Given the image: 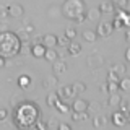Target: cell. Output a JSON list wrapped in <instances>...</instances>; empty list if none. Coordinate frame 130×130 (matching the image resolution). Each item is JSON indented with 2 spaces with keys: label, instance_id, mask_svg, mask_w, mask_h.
Instances as JSON below:
<instances>
[{
  "label": "cell",
  "instance_id": "cell-11",
  "mask_svg": "<svg viewBox=\"0 0 130 130\" xmlns=\"http://www.w3.org/2000/svg\"><path fill=\"white\" fill-rule=\"evenodd\" d=\"M52 68H54V75H62V73L67 72V62L65 60H60V59H57L55 62H52Z\"/></svg>",
  "mask_w": 130,
  "mask_h": 130
},
{
  "label": "cell",
  "instance_id": "cell-44",
  "mask_svg": "<svg viewBox=\"0 0 130 130\" xmlns=\"http://www.w3.org/2000/svg\"><path fill=\"white\" fill-rule=\"evenodd\" d=\"M85 20H86V13H83V15L76 16V18H75V21H76V23H83Z\"/></svg>",
  "mask_w": 130,
  "mask_h": 130
},
{
  "label": "cell",
  "instance_id": "cell-47",
  "mask_svg": "<svg viewBox=\"0 0 130 130\" xmlns=\"http://www.w3.org/2000/svg\"><path fill=\"white\" fill-rule=\"evenodd\" d=\"M125 60H127V62H130V46L127 47V51H125Z\"/></svg>",
  "mask_w": 130,
  "mask_h": 130
},
{
  "label": "cell",
  "instance_id": "cell-46",
  "mask_svg": "<svg viewBox=\"0 0 130 130\" xmlns=\"http://www.w3.org/2000/svg\"><path fill=\"white\" fill-rule=\"evenodd\" d=\"M99 89H101L103 93H109V91H107V83H103V85L99 86Z\"/></svg>",
  "mask_w": 130,
  "mask_h": 130
},
{
  "label": "cell",
  "instance_id": "cell-34",
  "mask_svg": "<svg viewBox=\"0 0 130 130\" xmlns=\"http://www.w3.org/2000/svg\"><path fill=\"white\" fill-rule=\"evenodd\" d=\"M23 101H24V98L18 94V96H13V98H11L10 103H11V106H13V107H16V106H20V104L23 103Z\"/></svg>",
  "mask_w": 130,
  "mask_h": 130
},
{
  "label": "cell",
  "instance_id": "cell-42",
  "mask_svg": "<svg viewBox=\"0 0 130 130\" xmlns=\"http://www.w3.org/2000/svg\"><path fill=\"white\" fill-rule=\"evenodd\" d=\"M24 31H26V32H29V34H31V32H32V31H34V26H32V24H31V23H28V24H24Z\"/></svg>",
  "mask_w": 130,
  "mask_h": 130
},
{
  "label": "cell",
  "instance_id": "cell-50",
  "mask_svg": "<svg viewBox=\"0 0 130 130\" xmlns=\"http://www.w3.org/2000/svg\"><path fill=\"white\" fill-rule=\"evenodd\" d=\"M127 119H128V122H130V111L127 112Z\"/></svg>",
  "mask_w": 130,
  "mask_h": 130
},
{
  "label": "cell",
  "instance_id": "cell-41",
  "mask_svg": "<svg viewBox=\"0 0 130 130\" xmlns=\"http://www.w3.org/2000/svg\"><path fill=\"white\" fill-rule=\"evenodd\" d=\"M7 116H8V111H7L5 107H2V109H0V122L5 120V119H7Z\"/></svg>",
  "mask_w": 130,
  "mask_h": 130
},
{
  "label": "cell",
  "instance_id": "cell-23",
  "mask_svg": "<svg viewBox=\"0 0 130 130\" xmlns=\"http://www.w3.org/2000/svg\"><path fill=\"white\" fill-rule=\"evenodd\" d=\"M55 109H57L60 114H67L68 111H70V106L67 104V101H62V99H60L59 103L55 104Z\"/></svg>",
  "mask_w": 130,
  "mask_h": 130
},
{
  "label": "cell",
  "instance_id": "cell-4",
  "mask_svg": "<svg viewBox=\"0 0 130 130\" xmlns=\"http://www.w3.org/2000/svg\"><path fill=\"white\" fill-rule=\"evenodd\" d=\"M114 32V26L111 21H98V28H96V34L101 38H111Z\"/></svg>",
  "mask_w": 130,
  "mask_h": 130
},
{
  "label": "cell",
  "instance_id": "cell-15",
  "mask_svg": "<svg viewBox=\"0 0 130 130\" xmlns=\"http://www.w3.org/2000/svg\"><path fill=\"white\" fill-rule=\"evenodd\" d=\"M67 52H68L70 55H78L80 52H81V44L72 39V41H70V44L67 46Z\"/></svg>",
  "mask_w": 130,
  "mask_h": 130
},
{
  "label": "cell",
  "instance_id": "cell-29",
  "mask_svg": "<svg viewBox=\"0 0 130 130\" xmlns=\"http://www.w3.org/2000/svg\"><path fill=\"white\" fill-rule=\"evenodd\" d=\"M119 107H120V111H122V112L127 114V112L130 111V99H120Z\"/></svg>",
  "mask_w": 130,
  "mask_h": 130
},
{
  "label": "cell",
  "instance_id": "cell-8",
  "mask_svg": "<svg viewBox=\"0 0 130 130\" xmlns=\"http://www.w3.org/2000/svg\"><path fill=\"white\" fill-rule=\"evenodd\" d=\"M46 46L42 42H34L31 44V55L36 59H44V52H46Z\"/></svg>",
  "mask_w": 130,
  "mask_h": 130
},
{
  "label": "cell",
  "instance_id": "cell-16",
  "mask_svg": "<svg viewBox=\"0 0 130 130\" xmlns=\"http://www.w3.org/2000/svg\"><path fill=\"white\" fill-rule=\"evenodd\" d=\"M42 44L46 47H55L57 46V36L55 34H44L42 36Z\"/></svg>",
  "mask_w": 130,
  "mask_h": 130
},
{
  "label": "cell",
  "instance_id": "cell-6",
  "mask_svg": "<svg viewBox=\"0 0 130 130\" xmlns=\"http://www.w3.org/2000/svg\"><path fill=\"white\" fill-rule=\"evenodd\" d=\"M57 94H59V98L62 101H68V99H73L76 93L73 91L72 85H65V86H60L59 89H57Z\"/></svg>",
  "mask_w": 130,
  "mask_h": 130
},
{
  "label": "cell",
  "instance_id": "cell-2",
  "mask_svg": "<svg viewBox=\"0 0 130 130\" xmlns=\"http://www.w3.org/2000/svg\"><path fill=\"white\" fill-rule=\"evenodd\" d=\"M21 47V39L13 31H0V55L10 59L20 54Z\"/></svg>",
  "mask_w": 130,
  "mask_h": 130
},
{
  "label": "cell",
  "instance_id": "cell-45",
  "mask_svg": "<svg viewBox=\"0 0 130 130\" xmlns=\"http://www.w3.org/2000/svg\"><path fill=\"white\" fill-rule=\"evenodd\" d=\"M125 41L130 44V26L128 28H125Z\"/></svg>",
  "mask_w": 130,
  "mask_h": 130
},
{
  "label": "cell",
  "instance_id": "cell-33",
  "mask_svg": "<svg viewBox=\"0 0 130 130\" xmlns=\"http://www.w3.org/2000/svg\"><path fill=\"white\" fill-rule=\"evenodd\" d=\"M67 38H70V39H75V36H76V29L73 26H68L67 29H65V32H63Z\"/></svg>",
  "mask_w": 130,
  "mask_h": 130
},
{
  "label": "cell",
  "instance_id": "cell-28",
  "mask_svg": "<svg viewBox=\"0 0 130 130\" xmlns=\"http://www.w3.org/2000/svg\"><path fill=\"white\" fill-rule=\"evenodd\" d=\"M72 119L75 120V122H78V120H86V119H88V111H83V112H75V111H73Z\"/></svg>",
  "mask_w": 130,
  "mask_h": 130
},
{
  "label": "cell",
  "instance_id": "cell-39",
  "mask_svg": "<svg viewBox=\"0 0 130 130\" xmlns=\"http://www.w3.org/2000/svg\"><path fill=\"white\" fill-rule=\"evenodd\" d=\"M8 16V5H2V3H0V18H7Z\"/></svg>",
  "mask_w": 130,
  "mask_h": 130
},
{
  "label": "cell",
  "instance_id": "cell-3",
  "mask_svg": "<svg viewBox=\"0 0 130 130\" xmlns=\"http://www.w3.org/2000/svg\"><path fill=\"white\" fill-rule=\"evenodd\" d=\"M60 10H62V15L65 18L75 21L76 16L86 13V5H85L83 0H65L63 5L60 7Z\"/></svg>",
  "mask_w": 130,
  "mask_h": 130
},
{
  "label": "cell",
  "instance_id": "cell-40",
  "mask_svg": "<svg viewBox=\"0 0 130 130\" xmlns=\"http://www.w3.org/2000/svg\"><path fill=\"white\" fill-rule=\"evenodd\" d=\"M128 0H112V3L116 5V8H124L125 5H127Z\"/></svg>",
  "mask_w": 130,
  "mask_h": 130
},
{
  "label": "cell",
  "instance_id": "cell-22",
  "mask_svg": "<svg viewBox=\"0 0 130 130\" xmlns=\"http://www.w3.org/2000/svg\"><path fill=\"white\" fill-rule=\"evenodd\" d=\"M119 89L122 91H130V76H122L119 80Z\"/></svg>",
  "mask_w": 130,
  "mask_h": 130
},
{
  "label": "cell",
  "instance_id": "cell-35",
  "mask_svg": "<svg viewBox=\"0 0 130 130\" xmlns=\"http://www.w3.org/2000/svg\"><path fill=\"white\" fill-rule=\"evenodd\" d=\"M16 34H18V38L21 39V42H29V32H26L23 29V31H18Z\"/></svg>",
  "mask_w": 130,
  "mask_h": 130
},
{
  "label": "cell",
  "instance_id": "cell-7",
  "mask_svg": "<svg viewBox=\"0 0 130 130\" xmlns=\"http://www.w3.org/2000/svg\"><path fill=\"white\" fill-rule=\"evenodd\" d=\"M86 63H88L89 68H99L104 63V59L99 54H91V55L86 57Z\"/></svg>",
  "mask_w": 130,
  "mask_h": 130
},
{
  "label": "cell",
  "instance_id": "cell-36",
  "mask_svg": "<svg viewBox=\"0 0 130 130\" xmlns=\"http://www.w3.org/2000/svg\"><path fill=\"white\" fill-rule=\"evenodd\" d=\"M107 80H109V81H119V80H120V76H119V75H117V73L111 68V70L107 72Z\"/></svg>",
  "mask_w": 130,
  "mask_h": 130
},
{
  "label": "cell",
  "instance_id": "cell-20",
  "mask_svg": "<svg viewBox=\"0 0 130 130\" xmlns=\"http://www.w3.org/2000/svg\"><path fill=\"white\" fill-rule=\"evenodd\" d=\"M60 101V98H59V94L57 93H49L47 94V98H46V103H47V106H51V107H55V104Z\"/></svg>",
  "mask_w": 130,
  "mask_h": 130
},
{
  "label": "cell",
  "instance_id": "cell-12",
  "mask_svg": "<svg viewBox=\"0 0 130 130\" xmlns=\"http://www.w3.org/2000/svg\"><path fill=\"white\" fill-rule=\"evenodd\" d=\"M98 8L101 10V13H107V15H114V13H116V5H114L111 0H107V2H103Z\"/></svg>",
  "mask_w": 130,
  "mask_h": 130
},
{
  "label": "cell",
  "instance_id": "cell-48",
  "mask_svg": "<svg viewBox=\"0 0 130 130\" xmlns=\"http://www.w3.org/2000/svg\"><path fill=\"white\" fill-rule=\"evenodd\" d=\"M5 57H2V55H0V68H2V67H5Z\"/></svg>",
  "mask_w": 130,
  "mask_h": 130
},
{
  "label": "cell",
  "instance_id": "cell-49",
  "mask_svg": "<svg viewBox=\"0 0 130 130\" xmlns=\"http://www.w3.org/2000/svg\"><path fill=\"white\" fill-rule=\"evenodd\" d=\"M122 10H125L127 13H130V2H127V5H125L124 8H122Z\"/></svg>",
  "mask_w": 130,
  "mask_h": 130
},
{
  "label": "cell",
  "instance_id": "cell-38",
  "mask_svg": "<svg viewBox=\"0 0 130 130\" xmlns=\"http://www.w3.org/2000/svg\"><path fill=\"white\" fill-rule=\"evenodd\" d=\"M57 11H59V7H51V8H49V10H47V15L49 16H51V18H57V16H60V15H57Z\"/></svg>",
  "mask_w": 130,
  "mask_h": 130
},
{
  "label": "cell",
  "instance_id": "cell-18",
  "mask_svg": "<svg viewBox=\"0 0 130 130\" xmlns=\"http://www.w3.org/2000/svg\"><path fill=\"white\" fill-rule=\"evenodd\" d=\"M93 125H94V128H104L106 125H107V117L98 114L94 119H93Z\"/></svg>",
  "mask_w": 130,
  "mask_h": 130
},
{
  "label": "cell",
  "instance_id": "cell-31",
  "mask_svg": "<svg viewBox=\"0 0 130 130\" xmlns=\"http://www.w3.org/2000/svg\"><path fill=\"white\" fill-rule=\"evenodd\" d=\"M88 111H91V112H94V114H99V111H101V104L96 103V101H93V103L88 104Z\"/></svg>",
  "mask_w": 130,
  "mask_h": 130
},
{
  "label": "cell",
  "instance_id": "cell-5",
  "mask_svg": "<svg viewBox=\"0 0 130 130\" xmlns=\"http://www.w3.org/2000/svg\"><path fill=\"white\" fill-rule=\"evenodd\" d=\"M111 122L116 127H125L128 124V119H127V114L122 112V111H117V112H112L111 114Z\"/></svg>",
  "mask_w": 130,
  "mask_h": 130
},
{
  "label": "cell",
  "instance_id": "cell-19",
  "mask_svg": "<svg viewBox=\"0 0 130 130\" xmlns=\"http://www.w3.org/2000/svg\"><path fill=\"white\" fill-rule=\"evenodd\" d=\"M81 38L86 41V42H94L98 39V34H96V31H93V29H85L81 32Z\"/></svg>",
  "mask_w": 130,
  "mask_h": 130
},
{
  "label": "cell",
  "instance_id": "cell-13",
  "mask_svg": "<svg viewBox=\"0 0 130 130\" xmlns=\"http://www.w3.org/2000/svg\"><path fill=\"white\" fill-rule=\"evenodd\" d=\"M101 10L99 8H91V10H86V20L88 21H94V23H98L101 20Z\"/></svg>",
  "mask_w": 130,
  "mask_h": 130
},
{
  "label": "cell",
  "instance_id": "cell-43",
  "mask_svg": "<svg viewBox=\"0 0 130 130\" xmlns=\"http://www.w3.org/2000/svg\"><path fill=\"white\" fill-rule=\"evenodd\" d=\"M57 127H59V130H72V127L68 124H59Z\"/></svg>",
  "mask_w": 130,
  "mask_h": 130
},
{
  "label": "cell",
  "instance_id": "cell-30",
  "mask_svg": "<svg viewBox=\"0 0 130 130\" xmlns=\"http://www.w3.org/2000/svg\"><path fill=\"white\" fill-rule=\"evenodd\" d=\"M20 54H23V55L31 54V44H29V42H21V47H20Z\"/></svg>",
  "mask_w": 130,
  "mask_h": 130
},
{
  "label": "cell",
  "instance_id": "cell-17",
  "mask_svg": "<svg viewBox=\"0 0 130 130\" xmlns=\"http://www.w3.org/2000/svg\"><path fill=\"white\" fill-rule=\"evenodd\" d=\"M57 83H59V78H57V75L54 76H47V78H44L42 80V86L46 88V89H52L54 86H57Z\"/></svg>",
  "mask_w": 130,
  "mask_h": 130
},
{
  "label": "cell",
  "instance_id": "cell-9",
  "mask_svg": "<svg viewBox=\"0 0 130 130\" xmlns=\"http://www.w3.org/2000/svg\"><path fill=\"white\" fill-rule=\"evenodd\" d=\"M24 13V8L20 3H11L8 5V16H13V18H21Z\"/></svg>",
  "mask_w": 130,
  "mask_h": 130
},
{
  "label": "cell",
  "instance_id": "cell-37",
  "mask_svg": "<svg viewBox=\"0 0 130 130\" xmlns=\"http://www.w3.org/2000/svg\"><path fill=\"white\" fill-rule=\"evenodd\" d=\"M111 23H112L114 29H116V28H117V29H120V28H124V21H122V20L119 18V16H116V18H114Z\"/></svg>",
  "mask_w": 130,
  "mask_h": 130
},
{
  "label": "cell",
  "instance_id": "cell-32",
  "mask_svg": "<svg viewBox=\"0 0 130 130\" xmlns=\"http://www.w3.org/2000/svg\"><path fill=\"white\" fill-rule=\"evenodd\" d=\"M119 89V81H109L107 80V91L109 93H117Z\"/></svg>",
  "mask_w": 130,
  "mask_h": 130
},
{
  "label": "cell",
  "instance_id": "cell-14",
  "mask_svg": "<svg viewBox=\"0 0 130 130\" xmlns=\"http://www.w3.org/2000/svg\"><path fill=\"white\" fill-rule=\"evenodd\" d=\"M44 59L47 60V62H55L57 59H59V52L55 51V47H47L46 52H44Z\"/></svg>",
  "mask_w": 130,
  "mask_h": 130
},
{
  "label": "cell",
  "instance_id": "cell-24",
  "mask_svg": "<svg viewBox=\"0 0 130 130\" xmlns=\"http://www.w3.org/2000/svg\"><path fill=\"white\" fill-rule=\"evenodd\" d=\"M120 94H117V93H111V96H109L107 99V106H119L120 104Z\"/></svg>",
  "mask_w": 130,
  "mask_h": 130
},
{
  "label": "cell",
  "instance_id": "cell-10",
  "mask_svg": "<svg viewBox=\"0 0 130 130\" xmlns=\"http://www.w3.org/2000/svg\"><path fill=\"white\" fill-rule=\"evenodd\" d=\"M88 101L86 99H81V98H76L72 104V111L75 112H83V111H88Z\"/></svg>",
  "mask_w": 130,
  "mask_h": 130
},
{
  "label": "cell",
  "instance_id": "cell-27",
  "mask_svg": "<svg viewBox=\"0 0 130 130\" xmlns=\"http://www.w3.org/2000/svg\"><path fill=\"white\" fill-rule=\"evenodd\" d=\"M112 70H114V72H116L117 75H119L120 78H122V76H124L125 73H127V67H125L124 63H116V65L112 67Z\"/></svg>",
  "mask_w": 130,
  "mask_h": 130
},
{
  "label": "cell",
  "instance_id": "cell-25",
  "mask_svg": "<svg viewBox=\"0 0 130 130\" xmlns=\"http://www.w3.org/2000/svg\"><path fill=\"white\" fill-rule=\"evenodd\" d=\"M72 88H73L75 93H85V91H86V85H85L83 81H73Z\"/></svg>",
  "mask_w": 130,
  "mask_h": 130
},
{
  "label": "cell",
  "instance_id": "cell-21",
  "mask_svg": "<svg viewBox=\"0 0 130 130\" xmlns=\"http://www.w3.org/2000/svg\"><path fill=\"white\" fill-rule=\"evenodd\" d=\"M29 85H31V76L29 75H21L18 78V86L21 88V89H26Z\"/></svg>",
  "mask_w": 130,
  "mask_h": 130
},
{
  "label": "cell",
  "instance_id": "cell-1",
  "mask_svg": "<svg viewBox=\"0 0 130 130\" xmlns=\"http://www.w3.org/2000/svg\"><path fill=\"white\" fill-rule=\"evenodd\" d=\"M38 119H41V109L34 103L23 101L20 106L13 107V120L18 128L32 127Z\"/></svg>",
  "mask_w": 130,
  "mask_h": 130
},
{
  "label": "cell",
  "instance_id": "cell-26",
  "mask_svg": "<svg viewBox=\"0 0 130 130\" xmlns=\"http://www.w3.org/2000/svg\"><path fill=\"white\" fill-rule=\"evenodd\" d=\"M70 38H67L65 34H62V36H57V46H60V47H63V49H67V46L70 44Z\"/></svg>",
  "mask_w": 130,
  "mask_h": 130
}]
</instances>
